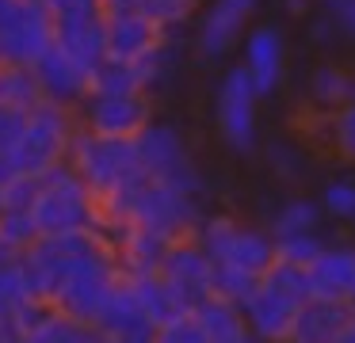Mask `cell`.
<instances>
[{
    "mask_svg": "<svg viewBox=\"0 0 355 343\" xmlns=\"http://www.w3.org/2000/svg\"><path fill=\"white\" fill-rule=\"evenodd\" d=\"M100 221L107 229V236L115 229L138 225V229H149V233L176 240V236H187L199 229L202 206H199V195H191V191H180V187H168V183L141 175L138 183L119 191L115 198L100 202Z\"/></svg>",
    "mask_w": 355,
    "mask_h": 343,
    "instance_id": "obj_1",
    "label": "cell"
},
{
    "mask_svg": "<svg viewBox=\"0 0 355 343\" xmlns=\"http://www.w3.org/2000/svg\"><path fill=\"white\" fill-rule=\"evenodd\" d=\"M65 164L85 179V187L96 195V202H107V198H115L119 191H126L130 183H138L146 175L138 137H103L85 126L73 137Z\"/></svg>",
    "mask_w": 355,
    "mask_h": 343,
    "instance_id": "obj_2",
    "label": "cell"
},
{
    "mask_svg": "<svg viewBox=\"0 0 355 343\" xmlns=\"http://www.w3.org/2000/svg\"><path fill=\"white\" fill-rule=\"evenodd\" d=\"M80 122H77V111L65 103H54V99H42L35 111H27V126H24V137L19 145L8 152V160L16 164L19 175H39L54 172L69 160V149H73V137H77Z\"/></svg>",
    "mask_w": 355,
    "mask_h": 343,
    "instance_id": "obj_3",
    "label": "cell"
},
{
    "mask_svg": "<svg viewBox=\"0 0 355 343\" xmlns=\"http://www.w3.org/2000/svg\"><path fill=\"white\" fill-rule=\"evenodd\" d=\"M31 218L42 236L77 233V229H103L100 202H96V195L85 187V179L69 164L39 175V187H35V198H31Z\"/></svg>",
    "mask_w": 355,
    "mask_h": 343,
    "instance_id": "obj_4",
    "label": "cell"
},
{
    "mask_svg": "<svg viewBox=\"0 0 355 343\" xmlns=\"http://www.w3.org/2000/svg\"><path fill=\"white\" fill-rule=\"evenodd\" d=\"M119 279H123V271H119V259H115V244H103V248L88 252V256L73 259L65 267L50 301L65 317L92 328L100 320V313H103V305H107V297H111Z\"/></svg>",
    "mask_w": 355,
    "mask_h": 343,
    "instance_id": "obj_5",
    "label": "cell"
},
{
    "mask_svg": "<svg viewBox=\"0 0 355 343\" xmlns=\"http://www.w3.org/2000/svg\"><path fill=\"white\" fill-rule=\"evenodd\" d=\"M195 236L210 252L214 263H230V267H241V271H252V274H263L279 259L271 229L252 225L245 218H233V213H202Z\"/></svg>",
    "mask_w": 355,
    "mask_h": 343,
    "instance_id": "obj_6",
    "label": "cell"
},
{
    "mask_svg": "<svg viewBox=\"0 0 355 343\" xmlns=\"http://www.w3.org/2000/svg\"><path fill=\"white\" fill-rule=\"evenodd\" d=\"M260 103H263L260 88L233 61L214 88V126L225 149L241 152V157L260 149Z\"/></svg>",
    "mask_w": 355,
    "mask_h": 343,
    "instance_id": "obj_7",
    "label": "cell"
},
{
    "mask_svg": "<svg viewBox=\"0 0 355 343\" xmlns=\"http://www.w3.org/2000/svg\"><path fill=\"white\" fill-rule=\"evenodd\" d=\"M153 118V91L138 88H92L77 103V122L103 137H141Z\"/></svg>",
    "mask_w": 355,
    "mask_h": 343,
    "instance_id": "obj_8",
    "label": "cell"
},
{
    "mask_svg": "<svg viewBox=\"0 0 355 343\" xmlns=\"http://www.w3.org/2000/svg\"><path fill=\"white\" fill-rule=\"evenodd\" d=\"M260 0H202L191 19V50L202 61H225L241 50Z\"/></svg>",
    "mask_w": 355,
    "mask_h": 343,
    "instance_id": "obj_9",
    "label": "cell"
},
{
    "mask_svg": "<svg viewBox=\"0 0 355 343\" xmlns=\"http://www.w3.org/2000/svg\"><path fill=\"white\" fill-rule=\"evenodd\" d=\"M138 149H141V168H146L149 179L168 183V187H180V191H191V195H202V172L195 164L191 145H187L180 126L153 118L141 130Z\"/></svg>",
    "mask_w": 355,
    "mask_h": 343,
    "instance_id": "obj_10",
    "label": "cell"
},
{
    "mask_svg": "<svg viewBox=\"0 0 355 343\" xmlns=\"http://www.w3.org/2000/svg\"><path fill=\"white\" fill-rule=\"evenodd\" d=\"M54 42V15L46 0H0V58L35 61Z\"/></svg>",
    "mask_w": 355,
    "mask_h": 343,
    "instance_id": "obj_11",
    "label": "cell"
},
{
    "mask_svg": "<svg viewBox=\"0 0 355 343\" xmlns=\"http://www.w3.org/2000/svg\"><path fill=\"white\" fill-rule=\"evenodd\" d=\"M161 279L168 282L172 290L180 294V301L187 309H195L199 301L210 297V279H214V259L210 252L199 244V236L187 233V236H176L168 244L161 259Z\"/></svg>",
    "mask_w": 355,
    "mask_h": 343,
    "instance_id": "obj_12",
    "label": "cell"
},
{
    "mask_svg": "<svg viewBox=\"0 0 355 343\" xmlns=\"http://www.w3.org/2000/svg\"><path fill=\"white\" fill-rule=\"evenodd\" d=\"M172 50V35L157 27L141 12H111L107 15V58L103 61H126V65H146Z\"/></svg>",
    "mask_w": 355,
    "mask_h": 343,
    "instance_id": "obj_13",
    "label": "cell"
},
{
    "mask_svg": "<svg viewBox=\"0 0 355 343\" xmlns=\"http://www.w3.org/2000/svg\"><path fill=\"white\" fill-rule=\"evenodd\" d=\"M237 65L248 73V80L260 88V96H271V91L283 84L286 76V35L279 23H252L237 50Z\"/></svg>",
    "mask_w": 355,
    "mask_h": 343,
    "instance_id": "obj_14",
    "label": "cell"
},
{
    "mask_svg": "<svg viewBox=\"0 0 355 343\" xmlns=\"http://www.w3.org/2000/svg\"><path fill=\"white\" fill-rule=\"evenodd\" d=\"M54 15V12H50ZM54 46H62L80 65L96 69L107 58V15L103 8H85V12H58L54 15Z\"/></svg>",
    "mask_w": 355,
    "mask_h": 343,
    "instance_id": "obj_15",
    "label": "cell"
},
{
    "mask_svg": "<svg viewBox=\"0 0 355 343\" xmlns=\"http://www.w3.org/2000/svg\"><path fill=\"white\" fill-rule=\"evenodd\" d=\"M302 305L306 301H298V297H291L286 290H279V286H271L268 279H260V286L248 294V301L241 305V309H245V320H248V328H252V340L286 343Z\"/></svg>",
    "mask_w": 355,
    "mask_h": 343,
    "instance_id": "obj_16",
    "label": "cell"
},
{
    "mask_svg": "<svg viewBox=\"0 0 355 343\" xmlns=\"http://www.w3.org/2000/svg\"><path fill=\"white\" fill-rule=\"evenodd\" d=\"M309 294L329 301H355V244L329 240L306 267Z\"/></svg>",
    "mask_w": 355,
    "mask_h": 343,
    "instance_id": "obj_17",
    "label": "cell"
},
{
    "mask_svg": "<svg viewBox=\"0 0 355 343\" xmlns=\"http://www.w3.org/2000/svg\"><path fill=\"white\" fill-rule=\"evenodd\" d=\"M35 73H39L42 96L54 99V103L73 107V111H77V103L88 96V88H92V69L80 65L77 58H69V53L54 42H50V50L35 61Z\"/></svg>",
    "mask_w": 355,
    "mask_h": 343,
    "instance_id": "obj_18",
    "label": "cell"
},
{
    "mask_svg": "<svg viewBox=\"0 0 355 343\" xmlns=\"http://www.w3.org/2000/svg\"><path fill=\"white\" fill-rule=\"evenodd\" d=\"M298 137L309 141L313 149L332 152L344 164H355V103L344 107L336 114H321L309 111V107H298Z\"/></svg>",
    "mask_w": 355,
    "mask_h": 343,
    "instance_id": "obj_19",
    "label": "cell"
},
{
    "mask_svg": "<svg viewBox=\"0 0 355 343\" xmlns=\"http://www.w3.org/2000/svg\"><path fill=\"white\" fill-rule=\"evenodd\" d=\"M12 332L24 343H80L88 332V324L65 317V313L58 309L54 301H46V297H31V301L16 313Z\"/></svg>",
    "mask_w": 355,
    "mask_h": 343,
    "instance_id": "obj_20",
    "label": "cell"
},
{
    "mask_svg": "<svg viewBox=\"0 0 355 343\" xmlns=\"http://www.w3.org/2000/svg\"><path fill=\"white\" fill-rule=\"evenodd\" d=\"M355 103V65L347 61H321L306 80V99L302 107L321 114H336Z\"/></svg>",
    "mask_w": 355,
    "mask_h": 343,
    "instance_id": "obj_21",
    "label": "cell"
},
{
    "mask_svg": "<svg viewBox=\"0 0 355 343\" xmlns=\"http://www.w3.org/2000/svg\"><path fill=\"white\" fill-rule=\"evenodd\" d=\"M111 244H115V259H119V271L126 279H141V274H157L161 271V259L168 252V236L161 233H149V229L138 225H126L111 233Z\"/></svg>",
    "mask_w": 355,
    "mask_h": 343,
    "instance_id": "obj_22",
    "label": "cell"
},
{
    "mask_svg": "<svg viewBox=\"0 0 355 343\" xmlns=\"http://www.w3.org/2000/svg\"><path fill=\"white\" fill-rule=\"evenodd\" d=\"M352 324V301H329L309 297L294 317V328L286 343H336V335Z\"/></svg>",
    "mask_w": 355,
    "mask_h": 343,
    "instance_id": "obj_23",
    "label": "cell"
},
{
    "mask_svg": "<svg viewBox=\"0 0 355 343\" xmlns=\"http://www.w3.org/2000/svg\"><path fill=\"white\" fill-rule=\"evenodd\" d=\"M92 328L115 335V340H126V335H153V324H149L146 309L138 301V290H134L130 279H119L115 290H111L107 305H103L100 320Z\"/></svg>",
    "mask_w": 355,
    "mask_h": 343,
    "instance_id": "obj_24",
    "label": "cell"
},
{
    "mask_svg": "<svg viewBox=\"0 0 355 343\" xmlns=\"http://www.w3.org/2000/svg\"><path fill=\"white\" fill-rule=\"evenodd\" d=\"M195 317H199V324H202L210 343H256L252 328L245 320V309L237 301H225V297L210 294L207 301L195 305Z\"/></svg>",
    "mask_w": 355,
    "mask_h": 343,
    "instance_id": "obj_25",
    "label": "cell"
},
{
    "mask_svg": "<svg viewBox=\"0 0 355 343\" xmlns=\"http://www.w3.org/2000/svg\"><path fill=\"white\" fill-rule=\"evenodd\" d=\"M268 229L275 240H286V236H302V233H324V210L317 198L309 195H291L271 210Z\"/></svg>",
    "mask_w": 355,
    "mask_h": 343,
    "instance_id": "obj_26",
    "label": "cell"
},
{
    "mask_svg": "<svg viewBox=\"0 0 355 343\" xmlns=\"http://www.w3.org/2000/svg\"><path fill=\"white\" fill-rule=\"evenodd\" d=\"M100 4H103V15L141 12V15H149L157 27H164L168 35H176V30L191 27V19H195V12H199L202 0H100Z\"/></svg>",
    "mask_w": 355,
    "mask_h": 343,
    "instance_id": "obj_27",
    "label": "cell"
},
{
    "mask_svg": "<svg viewBox=\"0 0 355 343\" xmlns=\"http://www.w3.org/2000/svg\"><path fill=\"white\" fill-rule=\"evenodd\" d=\"M42 99L46 96H42V84H39L35 65L0 58V107H12V111H35Z\"/></svg>",
    "mask_w": 355,
    "mask_h": 343,
    "instance_id": "obj_28",
    "label": "cell"
},
{
    "mask_svg": "<svg viewBox=\"0 0 355 343\" xmlns=\"http://www.w3.org/2000/svg\"><path fill=\"white\" fill-rule=\"evenodd\" d=\"M123 279H126V274H123ZM130 282H134V290H138V301H141V309H146L153 332L161 324H168L172 317H180V313H191L184 301H180L176 290L161 279V271H157V274H141V279H130Z\"/></svg>",
    "mask_w": 355,
    "mask_h": 343,
    "instance_id": "obj_29",
    "label": "cell"
},
{
    "mask_svg": "<svg viewBox=\"0 0 355 343\" xmlns=\"http://www.w3.org/2000/svg\"><path fill=\"white\" fill-rule=\"evenodd\" d=\"M263 164H268V172L275 175L279 183H286V187H302L306 175H309L306 149H302L298 141H286V137L263 145Z\"/></svg>",
    "mask_w": 355,
    "mask_h": 343,
    "instance_id": "obj_30",
    "label": "cell"
},
{
    "mask_svg": "<svg viewBox=\"0 0 355 343\" xmlns=\"http://www.w3.org/2000/svg\"><path fill=\"white\" fill-rule=\"evenodd\" d=\"M39 236L31 210H0V259H19Z\"/></svg>",
    "mask_w": 355,
    "mask_h": 343,
    "instance_id": "obj_31",
    "label": "cell"
},
{
    "mask_svg": "<svg viewBox=\"0 0 355 343\" xmlns=\"http://www.w3.org/2000/svg\"><path fill=\"white\" fill-rule=\"evenodd\" d=\"M27 301H31V290L19 271V259H0V328H12L16 313Z\"/></svg>",
    "mask_w": 355,
    "mask_h": 343,
    "instance_id": "obj_32",
    "label": "cell"
},
{
    "mask_svg": "<svg viewBox=\"0 0 355 343\" xmlns=\"http://www.w3.org/2000/svg\"><path fill=\"white\" fill-rule=\"evenodd\" d=\"M324 218L329 221H344V225H355V175H336L321 187L317 195Z\"/></svg>",
    "mask_w": 355,
    "mask_h": 343,
    "instance_id": "obj_33",
    "label": "cell"
},
{
    "mask_svg": "<svg viewBox=\"0 0 355 343\" xmlns=\"http://www.w3.org/2000/svg\"><path fill=\"white\" fill-rule=\"evenodd\" d=\"M256 286H260V274L241 271V267H230V263H214V279H210V294L214 297H225V301L245 305Z\"/></svg>",
    "mask_w": 355,
    "mask_h": 343,
    "instance_id": "obj_34",
    "label": "cell"
},
{
    "mask_svg": "<svg viewBox=\"0 0 355 343\" xmlns=\"http://www.w3.org/2000/svg\"><path fill=\"white\" fill-rule=\"evenodd\" d=\"M153 343H210V340H207V332H202L199 317H195V309H191V313H180L168 324L157 328Z\"/></svg>",
    "mask_w": 355,
    "mask_h": 343,
    "instance_id": "obj_35",
    "label": "cell"
},
{
    "mask_svg": "<svg viewBox=\"0 0 355 343\" xmlns=\"http://www.w3.org/2000/svg\"><path fill=\"white\" fill-rule=\"evenodd\" d=\"M324 244H329V236H324V233H302V236L275 240V248H279V259H286V263H298V267H309Z\"/></svg>",
    "mask_w": 355,
    "mask_h": 343,
    "instance_id": "obj_36",
    "label": "cell"
},
{
    "mask_svg": "<svg viewBox=\"0 0 355 343\" xmlns=\"http://www.w3.org/2000/svg\"><path fill=\"white\" fill-rule=\"evenodd\" d=\"M317 12L329 15L340 38L355 42V0H317Z\"/></svg>",
    "mask_w": 355,
    "mask_h": 343,
    "instance_id": "obj_37",
    "label": "cell"
},
{
    "mask_svg": "<svg viewBox=\"0 0 355 343\" xmlns=\"http://www.w3.org/2000/svg\"><path fill=\"white\" fill-rule=\"evenodd\" d=\"M27 126V111H12V107H0V152L8 157L12 149L19 145Z\"/></svg>",
    "mask_w": 355,
    "mask_h": 343,
    "instance_id": "obj_38",
    "label": "cell"
},
{
    "mask_svg": "<svg viewBox=\"0 0 355 343\" xmlns=\"http://www.w3.org/2000/svg\"><path fill=\"white\" fill-rule=\"evenodd\" d=\"M46 8L50 12H85V8H103L100 0H46Z\"/></svg>",
    "mask_w": 355,
    "mask_h": 343,
    "instance_id": "obj_39",
    "label": "cell"
},
{
    "mask_svg": "<svg viewBox=\"0 0 355 343\" xmlns=\"http://www.w3.org/2000/svg\"><path fill=\"white\" fill-rule=\"evenodd\" d=\"M283 12L291 19H309L317 12V0H283Z\"/></svg>",
    "mask_w": 355,
    "mask_h": 343,
    "instance_id": "obj_40",
    "label": "cell"
},
{
    "mask_svg": "<svg viewBox=\"0 0 355 343\" xmlns=\"http://www.w3.org/2000/svg\"><path fill=\"white\" fill-rule=\"evenodd\" d=\"M80 343H115V335L100 332V328H88V332H85V340H80Z\"/></svg>",
    "mask_w": 355,
    "mask_h": 343,
    "instance_id": "obj_41",
    "label": "cell"
},
{
    "mask_svg": "<svg viewBox=\"0 0 355 343\" xmlns=\"http://www.w3.org/2000/svg\"><path fill=\"white\" fill-rule=\"evenodd\" d=\"M336 343H355V320H352V324H347L344 332L336 335Z\"/></svg>",
    "mask_w": 355,
    "mask_h": 343,
    "instance_id": "obj_42",
    "label": "cell"
},
{
    "mask_svg": "<svg viewBox=\"0 0 355 343\" xmlns=\"http://www.w3.org/2000/svg\"><path fill=\"white\" fill-rule=\"evenodd\" d=\"M0 343H24V340H19V335L12 332V328H0Z\"/></svg>",
    "mask_w": 355,
    "mask_h": 343,
    "instance_id": "obj_43",
    "label": "cell"
},
{
    "mask_svg": "<svg viewBox=\"0 0 355 343\" xmlns=\"http://www.w3.org/2000/svg\"><path fill=\"white\" fill-rule=\"evenodd\" d=\"M115 343H153V335H126V340H115Z\"/></svg>",
    "mask_w": 355,
    "mask_h": 343,
    "instance_id": "obj_44",
    "label": "cell"
},
{
    "mask_svg": "<svg viewBox=\"0 0 355 343\" xmlns=\"http://www.w3.org/2000/svg\"><path fill=\"white\" fill-rule=\"evenodd\" d=\"M352 320H355V301H352Z\"/></svg>",
    "mask_w": 355,
    "mask_h": 343,
    "instance_id": "obj_45",
    "label": "cell"
},
{
    "mask_svg": "<svg viewBox=\"0 0 355 343\" xmlns=\"http://www.w3.org/2000/svg\"><path fill=\"white\" fill-rule=\"evenodd\" d=\"M256 343H263V340H256Z\"/></svg>",
    "mask_w": 355,
    "mask_h": 343,
    "instance_id": "obj_46",
    "label": "cell"
}]
</instances>
